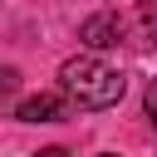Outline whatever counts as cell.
Returning <instances> with one entry per match:
<instances>
[{
  "mask_svg": "<svg viewBox=\"0 0 157 157\" xmlns=\"http://www.w3.org/2000/svg\"><path fill=\"white\" fill-rule=\"evenodd\" d=\"M103 157H108V152H103Z\"/></svg>",
  "mask_w": 157,
  "mask_h": 157,
  "instance_id": "cell-7",
  "label": "cell"
},
{
  "mask_svg": "<svg viewBox=\"0 0 157 157\" xmlns=\"http://www.w3.org/2000/svg\"><path fill=\"white\" fill-rule=\"evenodd\" d=\"M123 88H128V78L93 54H74L59 64V93L78 108H113L123 98Z\"/></svg>",
  "mask_w": 157,
  "mask_h": 157,
  "instance_id": "cell-1",
  "label": "cell"
},
{
  "mask_svg": "<svg viewBox=\"0 0 157 157\" xmlns=\"http://www.w3.org/2000/svg\"><path fill=\"white\" fill-rule=\"evenodd\" d=\"M34 157H69V147H44V152H34Z\"/></svg>",
  "mask_w": 157,
  "mask_h": 157,
  "instance_id": "cell-6",
  "label": "cell"
},
{
  "mask_svg": "<svg viewBox=\"0 0 157 157\" xmlns=\"http://www.w3.org/2000/svg\"><path fill=\"white\" fill-rule=\"evenodd\" d=\"M142 108H147V118H152V132H157V83H147V93H142Z\"/></svg>",
  "mask_w": 157,
  "mask_h": 157,
  "instance_id": "cell-5",
  "label": "cell"
},
{
  "mask_svg": "<svg viewBox=\"0 0 157 157\" xmlns=\"http://www.w3.org/2000/svg\"><path fill=\"white\" fill-rule=\"evenodd\" d=\"M15 88H20V69H15V64H0V98L15 93Z\"/></svg>",
  "mask_w": 157,
  "mask_h": 157,
  "instance_id": "cell-4",
  "label": "cell"
},
{
  "mask_svg": "<svg viewBox=\"0 0 157 157\" xmlns=\"http://www.w3.org/2000/svg\"><path fill=\"white\" fill-rule=\"evenodd\" d=\"M64 113H69V98H64V93H34V98H25V103L15 108L20 123H59Z\"/></svg>",
  "mask_w": 157,
  "mask_h": 157,
  "instance_id": "cell-3",
  "label": "cell"
},
{
  "mask_svg": "<svg viewBox=\"0 0 157 157\" xmlns=\"http://www.w3.org/2000/svg\"><path fill=\"white\" fill-rule=\"evenodd\" d=\"M78 39H83V49H93V59H98V49H113V44L123 39V20H118L113 10H98V15H88V20L78 25Z\"/></svg>",
  "mask_w": 157,
  "mask_h": 157,
  "instance_id": "cell-2",
  "label": "cell"
}]
</instances>
